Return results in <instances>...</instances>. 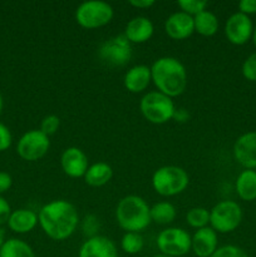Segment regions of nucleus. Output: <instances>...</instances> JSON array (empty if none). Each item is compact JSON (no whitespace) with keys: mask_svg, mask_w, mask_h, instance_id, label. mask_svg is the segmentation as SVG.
Returning <instances> with one entry per match:
<instances>
[{"mask_svg":"<svg viewBox=\"0 0 256 257\" xmlns=\"http://www.w3.org/2000/svg\"><path fill=\"white\" fill-rule=\"evenodd\" d=\"M130 4L138 9H150L156 4V2L155 0H131Z\"/></svg>","mask_w":256,"mask_h":257,"instance_id":"36","label":"nucleus"},{"mask_svg":"<svg viewBox=\"0 0 256 257\" xmlns=\"http://www.w3.org/2000/svg\"><path fill=\"white\" fill-rule=\"evenodd\" d=\"M12 133L5 124L0 123V152L7 151L12 146Z\"/></svg>","mask_w":256,"mask_h":257,"instance_id":"32","label":"nucleus"},{"mask_svg":"<svg viewBox=\"0 0 256 257\" xmlns=\"http://www.w3.org/2000/svg\"><path fill=\"white\" fill-rule=\"evenodd\" d=\"M242 221V210L235 201H221L210 211L211 228L216 232L235 231Z\"/></svg>","mask_w":256,"mask_h":257,"instance_id":"7","label":"nucleus"},{"mask_svg":"<svg viewBox=\"0 0 256 257\" xmlns=\"http://www.w3.org/2000/svg\"><path fill=\"white\" fill-rule=\"evenodd\" d=\"M5 232H4V230H3V228H0V248H2V246L4 245V242H5Z\"/></svg>","mask_w":256,"mask_h":257,"instance_id":"38","label":"nucleus"},{"mask_svg":"<svg viewBox=\"0 0 256 257\" xmlns=\"http://www.w3.org/2000/svg\"><path fill=\"white\" fill-rule=\"evenodd\" d=\"M59 124H60L59 117H57V115L54 114L47 115V117H44V119L42 120L40 131H42L45 136L49 137V136L54 135V133L57 132L58 128H59Z\"/></svg>","mask_w":256,"mask_h":257,"instance_id":"31","label":"nucleus"},{"mask_svg":"<svg viewBox=\"0 0 256 257\" xmlns=\"http://www.w3.org/2000/svg\"><path fill=\"white\" fill-rule=\"evenodd\" d=\"M242 75L250 82H256V52L248 55L242 63Z\"/></svg>","mask_w":256,"mask_h":257,"instance_id":"30","label":"nucleus"},{"mask_svg":"<svg viewBox=\"0 0 256 257\" xmlns=\"http://www.w3.org/2000/svg\"><path fill=\"white\" fill-rule=\"evenodd\" d=\"M165 30L170 38L175 40H182L191 37L195 32L193 17L183 12L173 13L165 23Z\"/></svg>","mask_w":256,"mask_h":257,"instance_id":"14","label":"nucleus"},{"mask_svg":"<svg viewBox=\"0 0 256 257\" xmlns=\"http://www.w3.org/2000/svg\"><path fill=\"white\" fill-rule=\"evenodd\" d=\"M252 42H253V44H255V47H256V27L253 28V34H252Z\"/></svg>","mask_w":256,"mask_h":257,"instance_id":"39","label":"nucleus"},{"mask_svg":"<svg viewBox=\"0 0 256 257\" xmlns=\"http://www.w3.org/2000/svg\"><path fill=\"white\" fill-rule=\"evenodd\" d=\"M98 55L100 60L109 67H123L132 58L131 42L124 37V34L115 35L100 45Z\"/></svg>","mask_w":256,"mask_h":257,"instance_id":"8","label":"nucleus"},{"mask_svg":"<svg viewBox=\"0 0 256 257\" xmlns=\"http://www.w3.org/2000/svg\"><path fill=\"white\" fill-rule=\"evenodd\" d=\"M233 157L245 170L256 168V132H246L233 145Z\"/></svg>","mask_w":256,"mask_h":257,"instance_id":"12","label":"nucleus"},{"mask_svg":"<svg viewBox=\"0 0 256 257\" xmlns=\"http://www.w3.org/2000/svg\"><path fill=\"white\" fill-rule=\"evenodd\" d=\"M152 80L151 75V68L147 65H135L131 68L124 75V87L131 93H141L146 90L150 82Z\"/></svg>","mask_w":256,"mask_h":257,"instance_id":"17","label":"nucleus"},{"mask_svg":"<svg viewBox=\"0 0 256 257\" xmlns=\"http://www.w3.org/2000/svg\"><path fill=\"white\" fill-rule=\"evenodd\" d=\"M113 176V170L108 163L98 162L89 166L84 175L85 183L92 187H100L107 185Z\"/></svg>","mask_w":256,"mask_h":257,"instance_id":"21","label":"nucleus"},{"mask_svg":"<svg viewBox=\"0 0 256 257\" xmlns=\"http://www.w3.org/2000/svg\"><path fill=\"white\" fill-rule=\"evenodd\" d=\"M176 218V208L170 202H158L151 207V221L158 225H168Z\"/></svg>","mask_w":256,"mask_h":257,"instance_id":"24","label":"nucleus"},{"mask_svg":"<svg viewBox=\"0 0 256 257\" xmlns=\"http://www.w3.org/2000/svg\"><path fill=\"white\" fill-rule=\"evenodd\" d=\"M151 75L158 92L167 97H178L187 87V72L182 63L172 57H163L151 67Z\"/></svg>","mask_w":256,"mask_h":257,"instance_id":"2","label":"nucleus"},{"mask_svg":"<svg viewBox=\"0 0 256 257\" xmlns=\"http://www.w3.org/2000/svg\"><path fill=\"white\" fill-rule=\"evenodd\" d=\"M3 105H4V103H3V97H2V94H0V113H2V110H3Z\"/></svg>","mask_w":256,"mask_h":257,"instance_id":"40","label":"nucleus"},{"mask_svg":"<svg viewBox=\"0 0 256 257\" xmlns=\"http://www.w3.org/2000/svg\"><path fill=\"white\" fill-rule=\"evenodd\" d=\"M79 257H118V251L112 240L98 235L87 238L80 247Z\"/></svg>","mask_w":256,"mask_h":257,"instance_id":"16","label":"nucleus"},{"mask_svg":"<svg viewBox=\"0 0 256 257\" xmlns=\"http://www.w3.org/2000/svg\"><path fill=\"white\" fill-rule=\"evenodd\" d=\"M190 178L183 168L177 166H165L153 173L152 186L156 192L165 197H171L183 192L187 188Z\"/></svg>","mask_w":256,"mask_h":257,"instance_id":"4","label":"nucleus"},{"mask_svg":"<svg viewBox=\"0 0 256 257\" xmlns=\"http://www.w3.org/2000/svg\"><path fill=\"white\" fill-rule=\"evenodd\" d=\"M100 228L99 218L94 215H87L82 222L83 235L88 238H92L98 236V231Z\"/></svg>","mask_w":256,"mask_h":257,"instance_id":"28","label":"nucleus"},{"mask_svg":"<svg viewBox=\"0 0 256 257\" xmlns=\"http://www.w3.org/2000/svg\"><path fill=\"white\" fill-rule=\"evenodd\" d=\"M0 257H35L33 248L19 238H10L0 248Z\"/></svg>","mask_w":256,"mask_h":257,"instance_id":"23","label":"nucleus"},{"mask_svg":"<svg viewBox=\"0 0 256 257\" xmlns=\"http://www.w3.org/2000/svg\"><path fill=\"white\" fill-rule=\"evenodd\" d=\"M38 222L48 237L63 241L77 230L79 215L74 205L64 200H57L43 206L38 215Z\"/></svg>","mask_w":256,"mask_h":257,"instance_id":"1","label":"nucleus"},{"mask_svg":"<svg viewBox=\"0 0 256 257\" xmlns=\"http://www.w3.org/2000/svg\"><path fill=\"white\" fill-rule=\"evenodd\" d=\"M140 108L143 117L153 124L168 122L173 118L176 110L172 98L161 92H150L143 95Z\"/></svg>","mask_w":256,"mask_h":257,"instance_id":"5","label":"nucleus"},{"mask_svg":"<svg viewBox=\"0 0 256 257\" xmlns=\"http://www.w3.org/2000/svg\"><path fill=\"white\" fill-rule=\"evenodd\" d=\"M38 215L32 210L20 208V210L13 211L10 215L8 225L12 231L15 233H28L37 226Z\"/></svg>","mask_w":256,"mask_h":257,"instance_id":"19","label":"nucleus"},{"mask_svg":"<svg viewBox=\"0 0 256 257\" xmlns=\"http://www.w3.org/2000/svg\"><path fill=\"white\" fill-rule=\"evenodd\" d=\"M153 257H171V256H167V255H163V253H160V255H156Z\"/></svg>","mask_w":256,"mask_h":257,"instance_id":"41","label":"nucleus"},{"mask_svg":"<svg viewBox=\"0 0 256 257\" xmlns=\"http://www.w3.org/2000/svg\"><path fill=\"white\" fill-rule=\"evenodd\" d=\"M12 176L7 172H0V193H4L12 187Z\"/></svg>","mask_w":256,"mask_h":257,"instance_id":"35","label":"nucleus"},{"mask_svg":"<svg viewBox=\"0 0 256 257\" xmlns=\"http://www.w3.org/2000/svg\"><path fill=\"white\" fill-rule=\"evenodd\" d=\"M238 12L250 17L251 14H256V0H241L238 3Z\"/></svg>","mask_w":256,"mask_h":257,"instance_id":"34","label":"nucleus"},{"mask_svg":"<svg viewBox=\"0 0 256 257\" xmlns=\"http://www.w3.org/2000/svg\"><path fill=\"white\" fill-rule=\"evenodd\" d=\"M12 212L13 211L10 208V205L8 203V201L0 196V226H3L4 223H8Z\"/></svg>","mask_w":256,"mask_h":257,"instance_id":"33","label":"nucleus"},{"mask_svg":"<svg viewBox=\"0 0 256 257\" xmlns=\"http://www.w3.org/2000/svg\"><path fill=\"white\" fill-rule=\"evenodd\" d=\"M191 248L197 257H211L217 250V232L211 227L197 230L191 237Z\"/></svg>","mask_w":256,"mask_h":257,"instance_id":"15","label":"nucleus"},{"mask_svg":"<svg viewBox=\"0 0 256 257\" xmlns=\"http://www.w3.org/2000/svg\"><path fill=\"white\" fill-rule=\"evenodd\" d=\"M211 257H248L241 247L235 245H225L218 247Z\"/></svg>","mask_w":256,"mask_h":257,"instance_id":"29","label":"nucleus"},{"mask_svg":"<svg viewBox=\"0 0 256 257\" xmlns=\"http://www.w3.org/2000/svg\"><path fill=\"white\" fill-rule=\"evenodd\" d=\"M186 221L193 228H205L210 223V212L203 207L191 208L186 215Z\"/></svg>","mask_w":256,"mask_h":257,"instance_id":"25","label":"nucleus"},{"mask_svg":"<svg viewBox=\"0 0 256 257\" xmlns=\"http://www.w3.org/2000/svg\"><path fill=\"white\" fill-rule=\"evenodd\" d=\"M253 24L250 17L237 12L231 15L225 24V35L233 45H243L252 39Z\"/></svg>","mask_w":256,"mask_h":257,"instance_id":"11","label":"nucleus"},{"mask_svg":"<svg viewBox=\"0 0 256 257\" xmlns=\"http://www.w3.org/2000/svg\"><path fill=\"white\" fill-rule=\"evenodd\" d=\"M236 193L246 202L256 200V171L243 170L236 180Z\"/></svg>","mask_w":256,"mask_h":257,"instance_id":"20","label":"nucleus"},{"mask_svg":"<svg viewBox=\"0 0 256 257\" xmlns=\"http://www.w3.org/2000/svg\"><path fill=\"white\" fill-rule=\"evenodd\" d=\"M193 23H195V32L203 37H212L218 30L217 17L208 10L193 17Z\"/></svg>","mask_w":256,"mask_h":257,"instance_id":"22","label":"nucleus"},{"mask_svg":"<svg viewBox=\"0 0 256 257\" xmlns=\"http://www.w3.org/2000/svg\"><path fill=\"white\" fill-rule=\"evenodd\" d=\"M115 218L120 228L127 232L140 233L151 223V207L142 197L125 196L118 202Z\"/></svg>","mask_w":256,"mask_h":257,"instance_id":"3","label":"nucleus"},{"mask_svg":"<svg viewBox=\"0 0 256 257\" xmlns=\"http://www.w3.org/2000/svg\"><path fill=\"white\" fill-rule=\"evenodd\" d=\"M173 118H175L177 122H186V120H188V118H190V114H188V112L186 109H183V108H180V109H176L175 110V114H173Z\"/></svg>","mask_w":256,"mask_h":257,"instance_id":"37","label":"nucleus"},{"mask_svg":"<svg viewBox=\"0 0 256 257\" xmlns=\"http://www.w3.org/2000/svg\"><path fill=\"white\" fill-rule=\"evenodd\" d=\"M50 143L48 136H45L40 130H33L24 133L18 141L17 152L23 160L38 161L47 155Z\"/></svg>","mask_w":256,"mask_h":257,"instance_id":"10","label":"nucleus"},{"mask_svg":"<svg viewBox=\"0 0 256 257\" xmlns=\"http://www.w3.org/2000/svg\"><path fill=\"white\" fill-rule=\"evenodd\" d=\"M113 8L100 0L84 2L75 10V20L85 29H97L104 27L112 20Z\"/></svg>","mask_w":256,"mask_h":257,"instance_id":"6","label":"nucleus"},{"mask_svg":"<svg viewBox=\"0 0 256 257\" xmlns=\"http://www.w3.org/2000/svg\"><path fill=\"white\" fill-rule=\"evenodd\" d=\"M143 237L138 232H125L120 241L122 250L128 255H136L143 248Z\"/></svg>","mask_w":256,"mask_h":257,"instance_id":"26","label":"nucleus"},{"mask_svg":"<svg viewBox=\"0 0 256 257\" xmlns=\"http://www.w3.org/2000/svg\"><path fill=\"white\" fill-rule=\"evenodd\" d=\"M60 165L65 175L72 178L84 177L89 167L85 153L77 147H69L63 152L60 157Z\"/></svg>","mask_w":256,"mask_h":257,"instance_id":"13","label":"nucleus"},{"mask_svg":"<svg viewBox=\"0 0 256 257\" xmlns=\"http://www.w3.org/2000/svg\"><path fill=\"white\" fill-rule=\"evenodd\" d=\"M161 253L171 257L185 256L191 250V236L187 231L178 227H168L161 231L157 237Z\"/></svg>","mask_w":256,"mask_h":257,"instance_id":"9","label":"nucleus"},{"mask_svg":"<svg viewBox=\"0 0 256 257\" xmlns=\"http://www.w3.org/2000/svg\"><path fill=\"white\" fill-rule=\"evenodd\" d=\"M153 30L155 28L148 18L136 17L128 22L124 30V37L131 43H145L152 37Z\"/></svg>","mask_w":256,"mask_h":257,"instance_id":"18","label":"nucleus"},{"mask_svg":"<svg viewBox=\"0 0 256 257\" xmlns=\"http://www.w3.org/2000/svg\"><path fill=\"white\" fill-rule=\"evenodd\" d=\"M178 7L182 9L183 13L188 15H197L200 13L205 12L207 7V2L205 0H178Z\"/></svg>","mask_w":256,"mask_h":257,"instance_id":"27","label":"nucleus"}]
</instances>
